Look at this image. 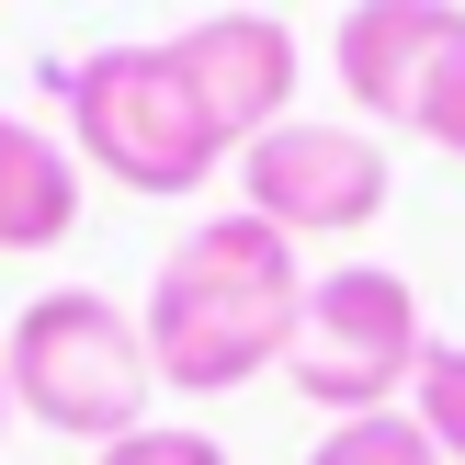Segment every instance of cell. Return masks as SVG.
I'll return each mask as SVG.
<instances>
[{
	"label": "cell",
	"mask_w": 465,
	"mask_h": 465,
	"mask_svg": "<svg viewBox=\"0 0 465 465\" xmlns=\"http://www.w3.org/2000/svg\"><path fill=\"white\" fill-rule=\"evenodd\" d=\"M295 318H307V262H295V239L262 227L250 204H227V216H204L193 239L159 262L136 330H148L159 386L227 398V386L272 375V363L295 352Z\"/></svg>",
	"instance_id": "obj_1"
},
{
	"label": "cell",
	"mask_w": 465,
	"mask_h": 465,
	"mask_svg": "<svg viewBox=\"0 0 465 465\" xmlns=\"http://www.w3.org/2000/svg\"><path fill=\"white\" fill-rule=\"evenodd\" d=\"M0 375H12V409L45 420L57 443H125V431H148V398H159L148 330L103 284L35 295L12 318V341H0Z\"/></svg>",
	"instance_id": "obj_2"
},
{
	"label": "cell",
	"mask_w": 465,
	"mask_h": 465,
	"mask_svg": "<svg viewBox=\"0 0 465 465\" xmlns=\"http://www.w3.org/2000/svg\"><path fill=\"white\" fill-rule=\"evenodd\" d=\"M57 103H68V148H80L91 171H114L125 193H193V182L227 171V136H216V114L193 103L171 35L159 45H91V57H68Z\"/></svg>",
	"instance_id": "obj_3"
},
{
	"label": "cell",
	"mask_w": 465,
	"mask_h": 465,
	"mask_svg": "<svg viewBox=\"0 0 465 465\" xmlns=\"http://www.w3.org/2000/svg\"><path fill=\"white\" fill-rule=\"evenodd\" d=\"M420 295H409V272L386 262H330L307 272V318H295V398H318L330 420H375V409H409V386H420Z\"/></svg>",
	"instance_id": "obj_4"
},
{
	"label": "cell",
	"mask_w": 465,
	"mask_h": 465,
	"mask_svg": "<svg viewBox=\"0 0 465 465\" xmlns=\"http://www.w3.org/2000/svg\"><path fill=\"white\" fill-rule=\"evenodd\" d=\"M239 204L262 227H284L295 250L307 239H352V227L386 216V148L363 125H307V114H284L272 136L239 148Z\"/></svg>",
	"instance_id": "obj_5"
},
{
	"label": "cell",
	"mask_w": 465,
	"mask_h": 465,
	"mask_svg": "<svg viewBox=\"0 0 465 465\" xmlns=\"http://www.w3.org/2000/svg\"><path fill=\"white\" fill-rule=\"evenodd\" d=\"M171 57H182V80H193V103L216 114L227 159L295 114V23L284 12H204V23L171 35Z\"/></svg>",
	"instance_id": "obj_6"
},
{
	"label": "cell",
	"mask_w": 465,
	"mask_h": 465,
	"mask_svg": "<svg viewBox=\"0 0 465 465\" xmlns=\"http://www.w3.org/2000/svg\"><path fill=\"white\" fill-rule=\"evenodd\" d=\"M454 45H465V0H352L341 12V91H352V114L409 125Z\"/></svg>",
	"instance_id": "obj_7"
},
{
	"label": "cell",
	"mask_w": 465,
	"mask_h": 465,
	"mask_svg": "<svg viewBox=\"0 0 465 465\" xmlns=\"http://www.w3.org/2000/svg\"><path fill=\"white\" fill-rule=\"evenodd\" d=\"M80 227V159L45 125L0 114V250H57Z\"/></svg>",
	"instance_id": "obj_8"
},
{
	"label": "cell",
	"mask_w": 465,
	"mask_h": 465,
	"mask_svg": "<svg viewBox=\"0 0 465 465\" xmlns=\"http://www.w3.org/2000/svg\"><path fill=\"white\" fill-rule=\"evenodd\" d=\"M307 465H443V443H431L409 409H375V420H330V443Z\"/></svg>",
	"instance_id": "obj_9"
},
{
	"label": "cell",
	"mask_w": 465,
	"mask_h": 465,
	"mask_svg": "<svg viewBox=\"0 0 465 465\" xmlns=\"http://www.w3.org/2000/svg\"><path fill=\"white\" fill-rule=\"evenodd\" d=\"M409 420H420L431 443H443V465H465V341H431V352H420Z\"/></svg>",
	"instance_id": "obj_10"
},
{
	"label": "cell",
	"mask_w": 465,
	"mask_h": 465,
	"mask_svg": "<svg viewBox=\"0 0 465 465\" xmlns=\"http://www.w3.org/2000/svg\"><path fill=\"white\" fill-rule=\"evenodd\" d=\"M91 465H227L216 431H182V420H148V431H125V443H103Z\"/></svg>",
	"instance_id": "obj_11"
},
{
	"label": "cell",
	"mask_w": 465,
	"mask_h": 465,
	"mask_svg": "<svg viewBox=\"0 0 465 465\" xmlns=\"http://www.w3.org/2000/svg\"><path fill=\"white\" fill-rule=\"evenodd\" d=\"M409 125H420L443 159H465V45H454L443 68H431V91H420V114H409Z\"/></svg>",
	"instance_id": "obj_12"
},
{
	"label": "cell",
	"mask_w": 465,
	"mask_h": 465,
	"mask_svg": "<svg viewBox=\"0 0 465 465\" xmlns=\"http://www.w3.org/2000/svg\"><path fill=\"white\" fill-rule=\"evenodd\" d=\"M0 443H12V375H0Z\"/></svg>",
	"instance_id": "obj_13"
},
{
	"label": "cell",
	"mask_w": 465,
	"mask_h": 465,
	"mask_svg": "<svg viewBox=\"0 0 465 465\" xmlns=\"http://www.w3.org/2000/svg\"><path fill=\"white\" fill-rule=\"evenodd\" d=\"M227 12H262V0H227Z\"/></svg>",
	"instance_id": "obj_14"
}]
</instances>
